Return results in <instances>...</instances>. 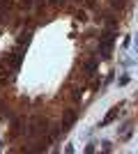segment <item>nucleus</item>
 Here are the masks:
<instances>
[{"mask_svg":"<svg viewBox=\"0 0 138 154\" xmlns=\"http://www.w3.org/2000/svg\"><path fill=\"white\" fill-rule=\"evenodd\" d=\"M28 131H30L32 136H37V134H46V131H48V122H46L44 117H35V120H32V127L28 129Z\"/></svg>","mask_w":138,"mask_h":154,"instance_id":"nucleus-1","label":"nucleus"},{"mask_svg":"<svg viewBox=\"0 0 138 154\" xmlns=\"http://www.w3.org/2000/svg\"><path fill=\"white\" fill-rule=\"evenodd\" d=\"M113 39H115V35H113V30H106L104 32V37H101V53H104V58H108L111 55V44H113Z\"/></svg>","mask_w":138,"mask_h":154,"instance_id":"nucleus-2","label":"nucleus"},{"mask_svg":"<svg viewBox=\"0 0 138 154\" xmlns=\"http://www.w3.org/2000/svg\"><path fill=\"white\" fill-rule=\"evenodd\" d=\"M74 120H76V113H72V110H67L65 113V120H62V131H67V129L74 124Z\"/></svg>","mask_w":138,"mask_h":154,"instance_id":"nucleus-3","label":"nucleus"},{"mask_svg":"<svg viewBox=\"0 0 138 154\" xmlns=\"http://www.w3.org/2000/svg\"><path fill=\"white\" fill-rule=\"evenodd\" d=\"M115 115H118V108H111V110H108V115L101 120V124H99V127H106L108 122H113V120H115Z\"/></svg>","mask_w":138,"mask_h":154,"instance_id":"nucleus-4","label":"nucleus"},{"mask_svg":"<svg viewBox=\"0 0 138 154\" xmlns=\"http://www.w3.org/2000/svg\"><path fill=\"white\" fill-rule=\"evenodd\" d=\"M85 71H87V76H92V74L97 71V60H87L85 62Z\"/></svg>","mask_w":138,"mask_h":154,"instance_id":"nucleus-5","label":"nucleus"},{"mask_svg":"<svg viewBox=\"0 0 138 154\" xmlns=\"http://www.w3.org/2000/svg\"><path fill=\"white\" fill-rule=\"evenodd\" d=\"M28 42H30V32H23V35L19 37V44H21V46H26Z\"/></svg>","mask_w":138,"mask_h":154,"instance_id":"nucleus-6","label":"nucleus"},{"mask_svg":"<svg viewBox=\"0 0 138 154\" xmlns=\"http://www.w3.org/2000/svg\"><path fill=\"white\" fill-rule=\"evenodd\" d=\"M111 5L113 7H122V5H124V0H111Z\"/></svg>","mask_w":138,"mask_h":154,"instance_id":"nucleus-7","label":"nucleus"},{"mask_svg":"<svg viewBox=\"0 0 138 154\" xmlns=\"http://www.w3.org/2000/svg\"><path fill=\"white\" fill-rule=\"evenodd\" d=\"M53 5H62V2H65V0H51Z\"/></svg>","mask_w":138,"mask_h":154,"instance_id":"nucleus-8","label":"nucleus"},{"mask_svg":"<svg viewBox=\"0 0 138 154\" xmlns=\"http://www.w3.org/2000/svg\"><path fill=\"white\" fill-rule=\"evenodd\" d=\"M136 46H138V35H136Z\"/></svg>","mask_w":138,"mask_h":154,"instance_id":"nucleus-9","label":"nucleus"}]
</instances>
